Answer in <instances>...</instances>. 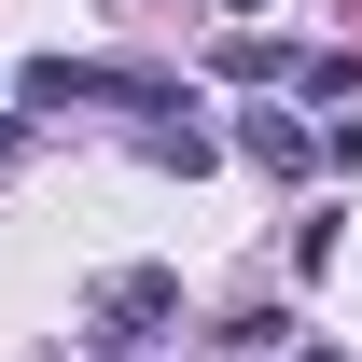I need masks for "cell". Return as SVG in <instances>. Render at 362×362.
Instances as JSON below:
<instances>
[{"mask_svg": "<svg viewBox=\"0 0 362 362\" xmlns=\"http://www.w3.org/2000/svg\"><path fill=\"white\" fill-rule=\"evenodd\" d=\"M14 98H28V112H195V84H168V70H112V56H28Z\"/></svg>", "mask_w": 362, "mask_h": 362, "instance_id": "cell-1", "label": "cell"}, {"mask_svg": "<svg viewBox=\"0 0 362 362\" xmlns=\"http://www.w3.org/2000/svg\"><path fill=\"white\" fill-rule=\"evenodd\" d=\"M98 320L153 334V320H181V279H168V265H112V279H98Z\"/></svg>", "mask_w": 362, "mask_h": 362, "instance_id": "cell-2", "label": "cell"}, {"mask_svg": "<svg viewBox=\"0 0 362 362\" xmlns=\"http://www.w3.org/2000/svg\"><path fill=\"white\" fill-rule=\"evenodd\" d=\"M237 153H251V168H320V126H293V112H251V126H237Z\"/></svg>", "mask_w": 362, "mask_h": 362, "instance_id": "cell-3", "label": "cell"}, {"mask_svg": "<svg viewBox=\"0 0 362 362\" xmlns=\"http://www.w3.org/2000/svg\"><path fill=\"white\" fill-rule=\"evenodd\" d=\"M139 153H153V168H181V181H195V168H209V126H139Z\"/></svg>", "mask_w": 362, "mask_h": 362, "instance_id": "cell-4", "label": "cell"}, {"mask_svg": "<svg viewBox=\"0 0 362 362\" xmlns=\"http://www.w3.org/2000/svg\"><path fill=\"white\" fill-rule=\"evenodd\" d=\"M223 14H265V0H223Z\"/></svg>", "mask_w": 362, "mask_h": 362, "instance_id": "cell-5", "label": "cell"}, {"mask_svg": "<svg viewBox=\"0 0 362 362\" xmlns=\"http://www.w3.org/2000/svg\"><path fill=\"white\" fill-rule=\"evenodd\" d=\"M307 362H334V349H307Z\"/></svg>", "mask_w": 362, "mask_h": 362, "instance_id": "cell-6", "label": "cell"}]
</instances>
